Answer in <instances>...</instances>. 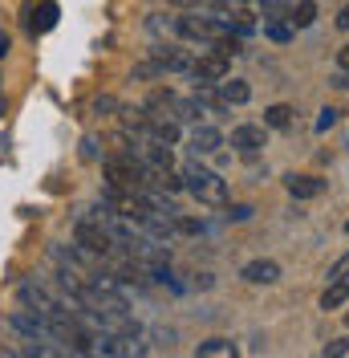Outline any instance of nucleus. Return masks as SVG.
Listing matches in <instances>:
<instances>
[{"label":"nucleus","instance_id":"nucleus-27","mask_svg":"<svg viewBox=\"0 0 349 358\" xmlns=\"http://www.w3.org/2000/svg\"><path fill=\"white\" fill-rule=\"evenodd\" d=\"M337 29H346V33H349V4L337 13Z\"/></svg>","mask_w":349,"mask_h":358},{"label":"nucleus","instance_id":"nucleus-22","mask_svg":"<svg viewBox=\"0 0 349 358\" xmlns=\"http://www.w3.org/2000/svg\"><path fill=\"white\" fill-rule=\"evenodd\" d=\"M341 355H349V338H333L325 346V358H341Z\"/></svg>","mask_w":349,"mask_h":358},{"label":"nucleus","instance_id":"nucleus-19","mask_svg":"<svg viewBox=\"0 0 349 358\" xmlns=\"http://www.w3.org/2000/svg\"><path fill=\"white\" fill-rule=\"evenodd\" d=\"M174 232H183V236H199V232H203V224L191 220V216H174Z\"/></svg>","mask_w":349,"mask_h":358},{"label":"nucleus","instance_id":"nucleus-16","mask_svg":"<svg viewBox=\"0 0 349 358\" xmlns=\"http://www.w3.org/2000/svg\"><path fill=\"white\" fill-rule=\"evenodd\" d=\"M154 62L163 69H191V57L183 49H154Z\"/></svg>","mask_w":349,"mask_h":358},{"label":"nucleus","instance_id":"nucleus-31","mask_svg":"<svg viewBox=\"0 0 349 358\" xmlns=\"http://www.w3.org/2000/svg\"><path fill=\"white\" fill-rule=\"evenodd\" d=\"M346 322H349V310H346Z\"/></svg>","mask_w":349,"mask_h":358},{"label":"nucleus","instance_id":"nucleus-21","mask_svg":"<svg viewBox=\"0 0 349 358\" xmlns=\"http://www.w3.org/2000/svg\"><path fill=\"white\" fill-rule=\"evenodd\" d=\"M333 127H337V110H333V106H325V110H321V118H317V131L325 134V131H333Z\"/></svg>","mask_w":349,"mask_h":358},{"label":"nucleus","instance_id":"nucleus-15","mask_svg":"<svg viewBox=\"0 0 349 358\" xmlns=\"http://www.w3.org/2000/svg\"><path fill=\"white\" fill-rule=\"evenodd\" d=\"M349 306V281H329V289L321 293V310H341Z\"/></svg>","mask_w":349,"mask_h":358},{"label":"nucleus","instance_id":"nucleus-24","mask_svg":"<svg viewBox=\"0 0 349 358\" xmlns=\"http://www.w3.org/2000/svg\"><path fill=\"white\" fill-rule=\"evenodd\" d=\"M248 216H252V208H248V203H236V208L228 212V220H248Z\"/></svg>","mask_w":349,"mask_h":358},{"label":"nucleus","instance_id":"nucleus-26","mask_svg":"<svg viewBox=\"0 0 349 358\" xmlns=\"http://www.w3.org/2000/svg\"><path fill=\"white\" fill-rule=\"evenodd\" d=\"M337 69H349V45H341V49H337Z\"/></svg>","mask_w":349,"mask_h":358},{"label":"nucleus","instance_id":"nucleus-5","mask_svg":"<svg viewBox=\"0 0 349 358\" xmlns=\"http://www.w3.org/2000/svg\"><path fill=\"white\" fill-rule=\"evenodd\" d=\"M187 73H191L195 82H223V78L232 73V62H228L223 53H207V57H195Z\"/></svg>","mask_w":349,"mask_h":358},{"label":"nucleus","instance_id":"nucleus-7","mask_svg":"<svg viewBox=\"0 0 349 358\" xmlns=\"http://www.w3.org/2000/svg\"><path fill=\"white\" fill-rule=\"evenodd\" d=\"M240 277L248 285H272V281H281V265L276 261H248L240 268Z\"/></svg>","mask_w":349,"mask_h":358},{"label":"nucleus","instance_id":"nucleus-6","mask_svg":"<svg viewBox=\"0 0 349 358\" xmlns=\"http://www.w3.org/2000/svg\"><path fill=\"white\" fill-rule=\"evenodd\" d=\"M264 143H268V131L256 127V122H244V127L232 131V147H236L240 155H256V151H264Z\"/></svg>","mask_w":349,"mask_h":358},{"label":"nucleus","instance_id":"nucleus-20","mask_svg":"<svg viewBox=\"0 0 349 358\" xmlns=\"http://www.w3.org/2000/svg\"><path fill=\"white\" fill-rule=\"evenodd\" d=\"M329 281H349V252L333 261V268H329Z\"/></svg>","mask_w":349,"mask_h":358},{"label":"nucleus","instance_id":"nucleus-8","mask_svg":"<svg viewBox=\"0 0 349 358\" xmlns=\"http://www.w3.org/2000/svg\"><path fill=\"white\" fill-rule=\"evenodd\" d=\"M219 147H223V134L216 127H207V122H195V131H191V151L195 155H216Z\"/></svg>","mask_w":349,"mask_h":358},{"label":"nucleus","instance_id":"nucleus-29","mask_svg":"<svg viewBox=\"0 0 349 358\" xmlns=\"http://www.w3.org/2000/svg\"><path fill=\"white\" fill-rule=\"evenodd\" d=\"M171 4H183V8H195V4H203V0H171Z\"/></svg>","mask_w":349,"mask_h":358},{"label":"nucleus","instance_id":"nucleus-32","mask_svg":"<svg viewBox=\"0 0 349 358\" xmlns=\"http://www.w3.org/2000/svg\"><path fill=\"white\" fill-rule=\"evenodd\" d=\"M346 232H349V220H346Z\"/></svg>","mask_w":349,"mask_h":358},{"label":"nucleus","instance_id":"nucleus-14","mask_svg":"<svg viewBox=\"0 0 349 358\" xmlns=\"http://www.w3.org/2000/svg\"><path fill=\"white\" fill-rule=\"evenodd\" d=\"M292 106H288V102H276V106H268V110H264V127H272V131H288V127H292Z\"/></svg>","mask_w":349,"mask_h":358},{"label":"nucleus","instance_id":"nucleus-17","mask_svg":"<svg viewBox=\"0 0 349 358\" xmlns=\"http://www.w3.org/2000/svg\"><path fill=\"white\" fill-rule=\"evenodd\" d=\"M264 37H268V41H276V45H288V41H292V29H288L281 17H268V21H264Z\"/></svg>","mask_w":349,"mask_h":358},{"label":"nucleus","instance_id":"nucleus-11","mask_svg":"<svg viewBox=\"0 0 349 358\" xmlns=\"http://www.w3.org/2000/svg\"><path fill=\"white\" fill-rule=\"evenodd\" d=\"M195 102L207 114H228V110H232V106H228V98L216 90V82H195Z\"/></svg>","mask_w":349,"mask_h":358},{"label":"nucleus","instance_id":"nucleus-9","mask_svg":"<svg viewBox=\"0 0 349 358\" xmlns=\"http://www.w3.org/2000/svg\"><path fill=\"white\" fill-rule=\"evenodd\" d=\"M284 187H288V196H292V200H313V196H321V192H325V179H317V176H288V179H284Z\"/></svg>","mask_w":349,"mask_h":358},{"label":"nucleus","instance_id":"nucleus-28","mask_svg":"<svg viewBox=\"0 0 349 358\" xmlns=\"http://www.w3.org/2000/svg\"><path fill=\"white\" fill-rule=\"evenodd\" d=\"M4 53H8V33L0 29V57H4Z\"/></svg>","mask_w":349,"mask_h":358},{"label":"nucleus","instance_id":"nucleus-30","mask_svg":"<svg viewBox=\"0 0 349 358\" xmlns=\"http://www.w3.org/2000/svg\"><path fill=\"white\" fill-rule=\"evenodd\" d=\"M0 114H4V98H0Z\"/></svg>","mask_w":349,"mask_h":358},{"label":"nucleus","instance_id":"nucleus-23","mask_svg":"<svg viewBox=\"0 0 349 358\" xmlns=\"http://www.w3.org/2000/svg\"><path fill=\"white\" fill-rule=\"evenodd\" d=\"M154 73H163V66H158V62H142V66L134 69V78H154Z\"/></svg>","mask_w":349,"mask_h":358},{"label":"nucleus","instance_id":"nucleus-4","mask_svg":"<svg viewBox=\"0 0 349 358\" xmlns=\"http://www.w3.org/2000/svg\"><path fill=\"white\" fill-rule=\"evenodd\" d=\"M17 301H21L24 310L41 313V317H49V313H61V310H69L66 301H57V297H53V293L45 289V285H37V281H24L21 289H17Z\"/></svg>","mask_w":349,"mask_h":358},{"label":"nucleus","instance_id":"nucleus-3","mask_svg":"<svg viewBox=\"0 0 349 358\" xmlns=\"http://www.w3.org/2000/svg\"><path fill=\"white\" fill-rule=\"evenodd\" d=\"M73 236H77V245L89 248L94 257H106V252H114V248H118V245H114V236H110V228L102 220H94V216H82Z\"/></svg>","mask_w":349,"mask_h":358},{"label":"nucleus","instance_id":"nucleus-2","mask_svg":"<svg viewBox=\"0 0 349 358\" xmlns=\"http://www.w3.org/2000/svg\"><path fill=\"white\" fill-rule=\"evenodd\" d=\"M174 33L179 37H191V41H219L232 33V24L223 17H179L174 21Z\"/></svg>","mask_w":349,"mask_h":358},{"label":"nucleus","instance_id":"nucleus-25","mask_svg":"<svg viewBox=\"0 0 349 358\" xmlns=\"http://www.w3.org/2000/svg\"><path fill=\"white\" fill-rule=\"evenodd\" d=\"M82 159H98V143L94 138H82Z\"/></svg>","mask_w":349,"mask_h":358},{"label":"nucleus","instance_id":"nucleus-12","mask_svg":"<svg viewBox=\"0 0 349 358\" xmlns=\"http://www.w3.org/2000/svg\"><path fill=\"white\" fill-rule=\"evenodd\" d=\"M199 358H232L236 355V342L232 338H207V342H199L195 346Z\"/></svg>","mask_w":349,"mask_h":358},{"label":"nucleus","instance_id":"nucleus-18","mask_svg":"<svg viewBox=\"0 0 349 358\" xmlns=\"http://www.w3.org/2000/svg\"><path fill=\"white\" fill-rule=\"evenodd\" d=\"M288 21L297 24V29H309V24L317 21V4H313V0H301V4L288 13Z\"/></svg>","mask_w":349,"mask_h":358},{"label":"nucleus","instance_id":"nucleus-10","mask_svg":"<svg viewBox=\"0 0 349 358\" xmlns=\"http://www.w3.org/2000/svg\"><path fill=\"white\" fill-rule=\"evenodd\" d=\"M57 21H61V8H57L53 0H45L41 8H33V13H29V33H33V37H41V33H49Z\"/></svg>","mask_w":349,"mask_h":358},{"label":"nucleus","instance_id":"nucleus-1","mask_svg":"<svg viewBox=\"0 0 349 358\" xmlns=\"http://www.w3.org/2000/svg\"><path fill=\"white\" fill-rule=\"evenodd\" d=\"M183 187H187L199 203H223L228 200V183H223L216 171L199 167V163H187V167H183Z\"/></svg>","mask_w":349,"mask_h":358},{"label":"nucleus","instance_id":"nucleus-13","mask_svg":"<svg viewBox=\"0 0 349 358\" xmlns=\"http://www.w3.org/2000/svg\"><path fill=\"white\" fill-rule=\"evenodd\" d=\"M219 94L228 98V106H244V102L252 98V86H248V82H240V78H232V82L223 78V82H219Z\"/></svg>","mask_w":349,"mask_h":358}]
</instances>
